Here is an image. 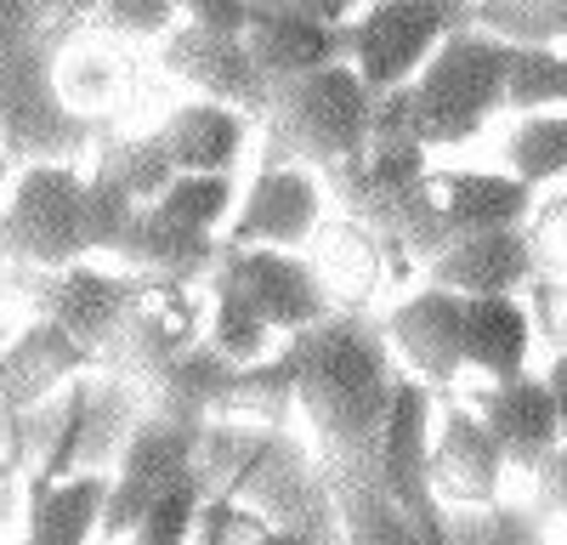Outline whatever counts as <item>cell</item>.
<instances>
[{"mask_svg": "<svg viewBox=\"0 0 567 545\" xmlns=\"http://www.w3.org/2000/svg\"><path fill=\"white\" fill-rule=\"evenodd\" d=\"M301 363V415L318 438L323 472H381V443L392 421L398 363L392 336L358 307H336L312 330L290 336Z\"/></svg>", "mask_w": 567, "mask_h": 545, "instance_id": "cell-1", "label": "cell"}, {"mask_svg": "<svg viewBox=\"0 0 567 545\" xmlns=\"http://www.w3.org/2000/svg\"><path fill=\"white\" fill-rule=\"evenodd\" d=\"M58 34L45 0H0V148L12 160H69L91 143V120L58 85Z\"/></svg>", "mask_w": 567, "mask_h": 545, "instance_id": "cell-2", "label": "cell"}, {"mask_svg": "<svg viewBox=\"0 0 567 545\" xmlns=\"http://www.w3.org/2000/svg\"><path fill=\"white\" fill-rule=\"evenodd\" d=\"M420 136H369V148L347 165L318 171L329 199H336L358 227H369L381 245H392L409 261H432L454 245V227L437 205L432 165H425Z\"/></svg>", "mask_w": 567, "mask_h": 545, "instance_id": "cell-3", "label": "cell"}, {"mask_svg": "<svg viewBox=\"0 0 567 545\" xmlns=\"http://www.w3.org/2000/svg\"><path fill=\"white\" fill-rule=\"evenodd\" d=\"M199 466L210 477V494H233V500L256 494L278 517V528L290 534V545H318L323 539L318 528L329 523V512L341 517L323 466L312 472V461L284 438V426H250V421L216 426L210 421Z\"/></svg>", "mask_w": 567, "mask_h": 545, "instance_id": "cell-4", "label": "cell"}, {"mask_svg": "<svg viewBox=\"0 0 567 545\" xmlns=\"http://www.w3.org/2000/svg\"><path fill=\"white\" fill-rule=\"evenodd\" d=\"M369 114H374V91L352 63L278 80L261 114L267 165H312V171L347 165L369 148Z\"/></svg>", "mask_w": 567, "mask_h": 545, "instance_id": "cell-5", "label": "cell"}, {"mask_svg": "<svg viewBox=\"0 0 567 545\" xmlns=\"http://www.w3.org/2000/svg\"><path fill=\"white\" fill-rule=\"evenodd\" d=\"M505 63H511V40L477 23L454 29L437 45L432 63L409 80L425 148H460L505 109Z\"/></svg>", "mask_w": 567, "mask_h": 545, "instance_id": "cell-6", "label": "cell"}, {"mask_svg": "<svg viewBox=\"0 0 567 545\" xmlns=\"http://www.w3.org/2000/svg\"><path fill=\"white\" fill-rule=\"evenodd\" d=\"M0 256L18 267L52 272L97 256L91 234V176L69 160H34L12 176V199L0 210Z\"/></svg>", "mask_w": 567, "mask_h": 545, "instance_id": "cell-7", "label": "cell"}, {"mask_svg": "<svg viewBox=\"0 0 567 545\" xmlns=\"http://www.w3.org/2000/svg\"><path fill=\"white\" fill-rule=\"evenodd\" d=\"M477 7V0H471ZM471 7L460 0H369V7L347 23L352 34V69L363 74V85L381 97V91L409 85L432 52L471 23Z\"/></svg>", "mask_w": 567, "mask_h": 545, "instance_id": "cell-8", "label": "cell"}, {"mask_svg": "<svg viewBox=\"0 0 567 545\" xmlns=\"http://www.w3.org/2000/svg\"><path fill=\"white\" fill-rule=\"evenodd\" d=\"M205 432L210 426H199V421H165V415H142L131 426V438L120 449V466H114V489H109L103 539L125 545V534L142 523V512H148L171 483L199 472Z\"/></svg>", "mask_w": 567, "mask_h": 545, "instance_id": "cell-9", "label": "cell"}, {"mask_svg": "<svg viewBox=\"0 0 567 545\" xmlns=\"http://www.w3.org/2000/svg\"><path fill=\"white\" fill-rule=\"evenodd\" d=\"M210 330V301L187 285H148L136 312L114 330V341L97 352L103 370L148 392L182 352H194Z\"/></svg>", "mask_w": 567, "mask_h": 545, "instance_id": "cell-10", "label": "cell"}, {"mask_svg": "<svg viewBox=\"0 0 567 545\" xmlns=\"http://www.w3.org/2000/svg\"><path fill=\"white\" fill-rule=\"evenodd\" d=\"M148 296L142 272H103L97 261H74V267H52L29 285V312L45 325L69 330L74 341H85L91 352H103L114 341V330L136 312V301Z\"/></svg>", "mask_w": 567, "mask_h": 545, "instance_id": "cell-11", "label": "cell"}, {"mask_svg": "<svg viewBox=\"0 0 567 545\" xmlns=\"http://www.w3.org/2000/svg\"><path fill=\"white\" fill-rule=\"evenodd\" d=\"M210 279H227L233 290H245L261 318L278 336H301L318 318L336 312V290L323 285L318 261L296 250H267V245H221V261Z\"/></svg>", "mask_w": 567, "mask_h": 545, "instance_id": "cell-12", "label": "cell"}, {"mask_svg": "<svg viewBox=\"0 0 567 545\" xmlns=\"http://www.w3.org/2000/svg\"><path fill=\"white\" fill-rule=\"evenodd\" d=\"M432 387L420 376H398L392 392V421H386V443H381V477L392 489V500L403 506V517L420 528L425 545H449L443 512H437V489H432Z\"/></svg>", "mask_w": 567, "mask_h": 545, "instance_id": "cell-13", "label": "cell"}, {"mask_svg": "<svg viewBox=\"0 0 567 545\" xmlns=\"http://www.w3.org/2000/svg\"><path fill=\"white\" fill-rule=\"evenodd\" d=\"M159 58H165V69H171L182 85H194L199 97L227 103V109H239V114H250V120H261L267 103H272L267 69L256 63L250 40L233 34V29L176 23V29L165 34V45H159Z\"/></svg>", "mask_w": 567, "mask_h": 545, "instance_id": "cell-14", "label": "cell"}, {"mask_svg": "<svg viewBox=\"0 0 567 545\" xmlns=\"http://www.w3.org/2000/svg\"><path fill=\"white\" fill-rule=\"evenodd\" d=\"M323 176L312 165H261L250 194L233 210L227 245H267V250H301L323 227Z\"/></svg>", "mask_w": 567, "mask_h": 545, "instance_id": "cell-15", "label": "cell"}, {"mask_svg": "<svg viewBox=\"0 0 567 545\" xmlns=\"http://www.w3.org/2000/svg\"><path fill=\"white\" fill-rule=\"evenodd\" d=\"M386 336H392V352L403 358V370L420 376L425 387H449V381H460V370H471L460 290L425 285V290L403 296L386 318Z\"/></svg>", "mask_w": 567, "mask_h": 545, "instance_id": "cell-16", "label": "cell"}, {"mask_svg": "<svg viewBox=\"0 0 567 545\" xmlns=\"http://www.w3.org/2000/svg\"><path fill=\"white\" fill-rule=\"evenodd\" d=\"M245 40H250V52H256V63L267 69L272 85L312 74V69H329V63H352L347 23L312 18L301 7H284V0H250Z\"/></svg>", "mask_w": 567, "mask_h": 545, "instance_id": "cell-17", "label": "cell"}, {"mask_svg": "<svg viewBox=\"0 0 567 545\" xmlns=\"http://www.w3.org/2000/svg\"><path fill=\"white\" fill-rule=\"evenodd\" d=\"M539 272L528 227H483L460 234L443 256L425 261V285H443L460 296H523Z\"/></svg>", "mask_w": 567, "mask_h": 545, "instance_id": "cell-18", "label": "cell"}, {"mask_svg": "<svg viewBox=\"0 0 567 545\" xmlns=\"http://www.w3.org/2000/svg\"><path fill=\"white\" fill-rule=\"evenodd\" d=\"M511 461L499 438L488 432V421L477 409H449L432 432V489L449 506H471V512H488L499 500Z\"/></svg>", "mask_w": 567, "mask_h": 545, "instance_id": "cell-19", "label": "cell"}, {"mask_svg": "<svg viewBox=\"0 0 567 545\" xmlns=\"http://www.w3.org/2000/svg\"><path fill=\"white\" fill-rule=\"evenodd\" d=\"M125 272H142L148 285H187L199 290L210 285V272L221 261V239L205 227H187L176 216H165L159 205H142L125 227V239L114 245Z\"/></svg>", "mask_w": 567, "mask_h": 545, "instance_id": "cell-20", "label": "cell"}, {"mask_svg": "<svg viewBox=\"0 0 567 545\" xmlns=\"http://www.w3.org/2000/svg\"><path fill=\"white\" fill-rule=\"evenodd\" d=\"M477 415L488 421V432L499 438L505 461L516 472H539L550 454L561 449L567 426H561V409L545 376H516V381H488L477 392Z\"/></svg>", "mask_w": 567, "mask_h": 545, "instance_id": "cell-21", "label": "cell"}, {"mask_svg": "<svg viewBox=\"0 0 567 545\" xmlns=\"http://www.w3.org/2000/svg\"><path fill=\"white\" fill-rule=\"evenodd\" d=\"M97 358L85 341H74L69 330L45 325V318H34L29 330H18L7 341V352H0V409H40L45 398H58L85 363Z\"/></svg>", "mask_w": 567, "mask_h": 545, "instance_id": "cell-22", "label": "cell"}, {"mask_svg": "<svg viewBox=\"0 0 567 545\" xmlns=\"http://www.w3.org/2000/svg\"><path fill=\"white\" fill-rule=\"evenodd\" d=\"M109 489L114 472H69V477H45L34 472L23 489V512L34 545H91V534H103L109 512Z\"/></svg>", "mask_w": 567, "mask_h": 545, "instance_id": "cell-23", "label": "cell"}, {"mask_svg": "<svg viewBox=\"0 0 567 545\" xmlns=\"http://www.w3.org/2000/svg\"><path fill=\"white\" fill-rule=\"evenodd\" d=\"M432 188L454 239L483 234V227H528L539 205V188H528L511 171H432Z\"/></svg>", "mask_w": 567, "mask_h": 545, "instance_id": "cell-24", "label": "cell"}, {"mask_svg": "<svg viewBox=\"0 0 567 545\" xmlns=\"http://www.w3.org/2000/svg\"><path fill=\"white\" fill-rule=\"evenodd\" d=\"M465 352H471V370L488 381L528 376L534 318L523 296H465Z\"/></svg>", "mask_w": 567, "mask_h": 545, "instance_id": "cell-25", "label": "cell"}, {"mask_svg": "<svg viewBox=\"0 0 567 545\" xmlns=\"http://www.w3.org/2000/svg\"><path fill=\"white\" fill-rule=\"evenodd\" d=\"M245 136H250V114L210 103V97L171 109L159 125V143L171 148L176 171H233L245 154Z\"/></svg>", "mask_w": 567, "mask_h": 545, "instance_id": "cell-26", "label": "cell"}, {"mask_svg": "<svg viewBox=\"0 0 567 545\" xmlns=\"http://www.w3.org/2000/svg\"><path fill=\"white\" fill-rule=\"evenodd\" d=\"M233 376H239V363H233L221 347L199 341L194 352H182L171 370L148 387V415H165V421H199L210 426L221 409H227V392H233Z\"/></svg>", "mask_w": 567, "mask_h": 545, "instance_id": "cell-27", "label": "cell"}, {"mask_svg": "<svg viewBox=\"0 0 567 545\" xmlns=\"http://www.w3.org/2000/svg\"><path fill=\"white\" fill-rule=\"evenodd\" d=\"M318 234H323V261H318V272H323V285L336 290V301H341V296H347V301H363V296H374V285L386 279V267H409V256H398L392 245H381V239H374L369 227H358L352 216L323 222Z\"/></svg>", "mask_w": 567, "mask_h": 545, "instance_id": "cell-28", "label": "cell"}, {"mask_svg": "<svg viewBox=\"0 0 567 545\" xmlns=\"http://www.w3.org/2000/svg\"><path fill=\"white\" fill-rule=\"evenodd\" d=\"M301 409V363H296V347L284 336L278 352H267L261 363H245L233 376V392H227V409L221 421H250V426H284V415Z\"/></svg>", "mask_w": 567, "mask_h": 545, "instance_id": "cell-29", "label": "cell"}, {"mask_svg": "<svg viewBox=\"0 0 567 545\" xmlns=\"http://www.w3.org/2000/svg\"><path fill=\"white\" fill-rule=\"evenodd\" d=\"M505 171L523 176L528 188L567 176V109H545V114H523L505 136Z\"/></svg>", "mask_w": 567, "mask_h": 545, "instance_id": "cell-30", "label": "cell"}, {"mask_svg": "<svg viewBox=\"0 0 567 545\" xmlns=\"http://www.w3.org/2000/svg\"><path fill=\"white\" fill-rule=\"evenodd\" d=\"M272 325L261 318V307L245 296V290H233L227 279H210V330H205V341L210 347H221L233 363H261L267 352H272Z\"/></svg>", "mask_w": 567, "mask_h": 545, "instance_id": "cell-31", "label": "cell"}, {"mask_svg": "<svg viewBox=\"0 0 567 545\" xmlns=\"http://www.w3.org/2000/svg\"><path fill=\"white\" fill-rule=\"evenodd\" d=\"M505 109H516V114L567 109V52L561 45H511Z\"/></svg>", "mask_w": 567, "mask_h": 545, "instance_id": "cell-32", "label": "cell"}, {"mask_svg": "<svg viewBox=\"0 0 567 545\" xmlns=\"http://www.w3.org/2000/svg\"><path fill=\"white\" fill-rule=\"evenodd\" d=\"M97 171L114 176L136 205H154L171 182L182 176L176 160H171V148L159 143V131H148V136H120V143H109V148L97 154Z\"/></svg>", "mask_w": 567, "mask_h": 545, "instance_id": "cell-33", "label": "cell"}, {"mask_svg": "<svg viewBox=\"0 0 567 545\" xmlns=\"http://www.w3.org/2000/svg\"><path fill=\"white\" fill-rule=\"evenodd\" d=\"M471 23L511 45H567V0H477Z\"/></svg>", "mask_w": 567, "mask_h": 545, "instance_id": "cell-34", "label": "cell"}, {"mask_svg": "<svg viewBox=\"0 0 567 545\" xmlns=\"http://www.w3.org/2000/svg\"><path fill=\"white\" fill-rule=\"evenodd\" d=\"M205 500H210V477L199 466V472H187L182 483H171L154 506L142 512V523L125 534V545H194Z\"/></svg>", "mask_w": 567, "mask_h": 545, "instance_id": "cell-35", "label": "cell"}, {"mask_svg": "<svg viewBox=\"0 0 567 545\" xmlns=\"http://www.w3.org/2000/svg\"><path fill=\"white\" fill-rule=\"evenodd\" d=\"M154 205H159L165 216L187 222V227H205V234H216V227L233 216V171H182Z\"/></svg>", "mask_w": 567, "mask_h": 545, "instance_id": "cell-36", "label": "cell"}, {"mask_svg": "<svg viewBox=\"0 0 567 545\" xmlns=\"http://www.w3.org/2000/svg\"><path fill=\"white\" fill-rule=\"evenodd\" d=\"M194 545H290L267 512L245 506V500L233 494H210L205 512H199V528H194Z\"/></svg>", "mask_w": 567, "mask_h": 545, "instance_id": "cell-37", "label": "cell"}, {"mask_svg": "<svg viewBox=\"0 0 567 545\" xmlns=\"http://www.w3.org/2000/svg\"><path fill=\"white\" fill-rule=\"evenodd\" d=\"M97 23L109 34H131V40H165L182 23V0H103Z\"/></svg>", "mask_w": 567, "mask_h": 545, "instance_id": "cell-38", "label": "cell"}, {"mask_svg": "<svg viewBox=\"0 0 567 545\" xmlns=\"http://www.w3.org/2000/svg\"><path fill=\"white\" fill-rule=\"evenodd\" d=\"M528 239H534L539 272H561V279H567V188L534 205V222H528Z\"/></svg>", "mask_w": 567, "mask_h": 545, "instance_id": "cell-39", "label": "cell"}, {"mask_svg": "<svg viewBox=\"0 0 567 545\" xmlns=\"http://www.w3.org/2000/svg\"><path fill=\"white\" fill-rule=\"evenodd\" d=\"M182 18H187V23H205V29H233V34H245L250 0H182Z\"/></svg>", "mask_w": 567, "mask_h": 545, "instance_id": "cell-40", "label": "cell"}, {"mask_svg": "<svg viewBox=\"0 0 567 545\" xmlns=\"http://www.w3.org/2000/svg\"><path fill=\"white\" fill-rule=\"evenodd\" d=\"M534 477H539V506L556 512V517H567V438H561V449L550 454Z\"/></svg>", "mask_w": 567, "mask_h": 545, "instance_id": "cell-41", "label": "cell"}, {"mask_svg": "<svg viewBox=\"0 0 567 545\" xmlns=\"http://www.w3.org/2000/svg\"><path fill=\"white\" fill-rule=\"evenodd\" d=\"M284 7H301V12H312V18H329V23H352L369 0H284Z\"/></svg>", "mask_w": 567, "mask_h": 545, "instance_id": "cell-42", "label": "cell"}, {"mask_svg": "<svg viewBox=\"0 0 567 545\" xmlns=\"http://www.w3.org/2000/svg\"><path fill=\"white\" fill-rule=\"evenodd\" d=\"M45 7H52V18H58L63 29H74V23H85V18H97L103 0H45Z\"/></svg>", "mask_w": 567, "mask_h": 545, "instance_id": "cell-43", "label": "cell"}, {"mask_svg": "<svg viewBox=\"0 0 567 545\" xmlns=\"http://www.w3.org/2000/svg\"><path fill=\"white\" fill-rule=\"evenodd\" d=\"M545 381H550V392H556V409H561V426H567V352H556V358H550V370H545Z\"/></svg>", "mask_w": 567, "mask_h": 545, "instance_id": "cell-44", "label": "cell"}, {"mask_svg": "<svg viewBox=\"0 0 567 545\" xmlns=\"http://www.w3.org/2000/svg\"><path fill=\"white\" fill-rule=\"evenodd\" d=\"M7 160H12V154H7V148H0V194H7Z\"/></svg>", "mask_w": 567, "mask_h": 545, "instance_id": "cell-45", "label": "cell"}, {"mask_svg": "<svg viewBox=\"0 0 567 545\" xmlns=\"http://www.w3.org/2000/svg\"><path fill=\"white\" fill-rule=\"evenodd\" d=\"M556 352H567V318H561V330H556Z\"/></svg>", "mask_w": 567, "mask_h": 545, "instance_id": "cell-46", "label": "cell"}, {"mask_svg": "<svg viewBox=\"0 0 567 545\" xmlns=\"http://www.w3.org/2000/svg\"><path fill=\"white\" fill-rule=\"evenodd\" d=\"M0 352H7V330H0Z\"/></svg>", "mask_w": 567, "mask_h": 545, "instance_id": "cell-47", "label": "cell"}, {"mask_svg": "<svg viewBox=\"0 0 567 545\" xmlns=\"http://www.w3.org/2000/svg\"><path fill=\"white\" fill-rule=\"evenodd\" d=\"M23 545H34V539H23Z\"/></svg>", "mask_w": 567, "mask_h": 545, "instance_id": "cell-48", "label": "cell"}, {"mask_svg": "<svg viewBox=\"0 0 567 545\" xmlns=\"http://www.w3.org/2000/svg\"><path fill=\"white\" fill-rule=\"evenodd\" d=\"M561 545H567V539H561Z\"/></svg>", "mask_w": 567, "mask_h": 545, "instance_id": "cell-49", "label": "cell"}]
</instances>
